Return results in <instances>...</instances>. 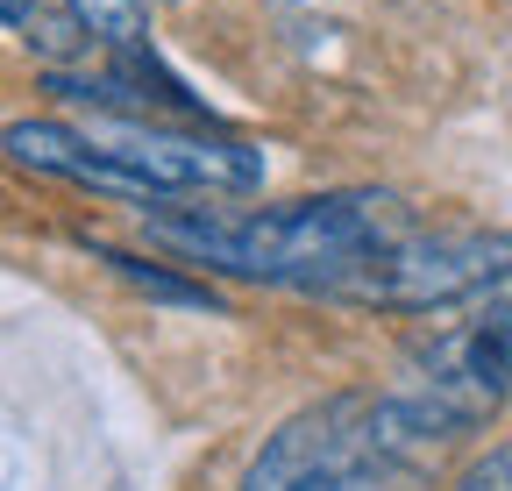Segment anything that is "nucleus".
Instances as JSON below:
<instances>
[{"mask_svg":"<svg viewBox=\"0 0 512 491\" xmlns=\"http://www.w3.org/2000/svg\"><path fill=\"white\" fill-rule=\"evenodd\" d=\"M512 285V228H441V235H399L363 271H349L328 299L392 306V314H427L456 299H498Z\"/></svg>","mask_w":512,"mask_h":491,"instance_id":"nucleus-3","label":"nucleus"},{"mask_svg":"<svg viewBox=\"0 0 512 491\" xmlns=\"http://www.w3.org/2000/svg\"><path fill=\"white\" fill-rule=\"evenodd\" d=\"M100 264H114L128 285H143V292H157V299H178V306H214V292L207 285H185V278H164V271H150L143 257H128V250H100Z\"/></svg>","mask_w":512,"mask_h":491,"instance_id":"nucleus-7","label":"nucleus"},{"mask_svg":"<svg viewBox=\"0 0 512 491\" xmlns=\"http://www.w3.org/2000/svg\"><path fill=\"white\" fill-rule=\"evenodd\" d=\"M448 442L456 435L413 392H335L271 427L242 491H420Z\"/></svg>","mask_w":512,"mask_h":491,"instance_id":"nucleus-2","label":"nucleus"},{"mask_svg":"<svg viewBox=\"0 0 512 491\" xmlns=\"http://www.w3.org/2000/svg\"><path fill=\"white\" fill-rule=\"evenodd\" d=\"M143 235L164 250L192 257L200 271L249 278V285H299V292H335L349 271H363L377 250L413 235V214L399 193L349 186V193H306L285 207H143Z\"/></svg>","mask_w":512,"mask_h":491,"instance_id":"nucleus-1","label":"nucleus"},{"mask_svg":"<svg viewBox=\"0 0 512 491\" xmlns=\"http://www.w3.org/2000/svg\"><path fill=\"white\" fill-rule=\"evenodd\" d=\"M413 399L434 406V420L448 435H477V427L512 399V299L498 292L484 314L456 321L448 335H434L420 349V378L406 385Z\"/></svg>","mask_w":512,"mask_h":491,"instance_id":"nucleus-5","label":"nucleus"},{"mask_svg":"<svg viewBox=\"0 0 512 491\" xmlns=\"http://www.w3.org/2000/svg\"><path fill=\"white\" fill-rule=\"evenodd\" d=\"M64 15H72L93 36V50H107V57L150 50V0H64Z\"/></svg>","mask_w":512,"mask_h":491,"instance_id":"nucleus-6","label":"nucleus"},{"mask_svg":"<svg viewBox=\"0 0 512 491\" xmlns=\"http://www.w3.org/2000/svg\"><path fill=\"white\" fill-rule=\"evenodd\" d=\"M456 491H512V442H498L491 456H477Z\"/></svg>","mask_w":512,"mask_h":491,"instance_id":"nucleus-8","label":"nucleus"},{"mask_svg":"<svg viewBox=\"0 0 512 491\" xmlns=\"http://www.w3.org/2000/svg\"><path fill=\"white\" fill-rule=\"evenodd\" d=\"M43 15V0H0V29H29Z\"/></svg>","mask_w":512,"mask_h":491,"instance_id":"nucleus-9","label":"nucleus"},{"mask_svg":"<svg viewBox=\"0 0 512 491\" xmlns=\"http://www.w3.org/2000/svg\"><path fill=\"white\" fill-rule=\"evenodd\" d=\"M86 136L143 186V207H164L178 193H249L264 178L256 143L214 129H164L157 114H100Z\"/></svg>","mask_w":512,"mask_h":491,"instance_id":"nucleus-4","label":"nucleus"}]
</instances>
